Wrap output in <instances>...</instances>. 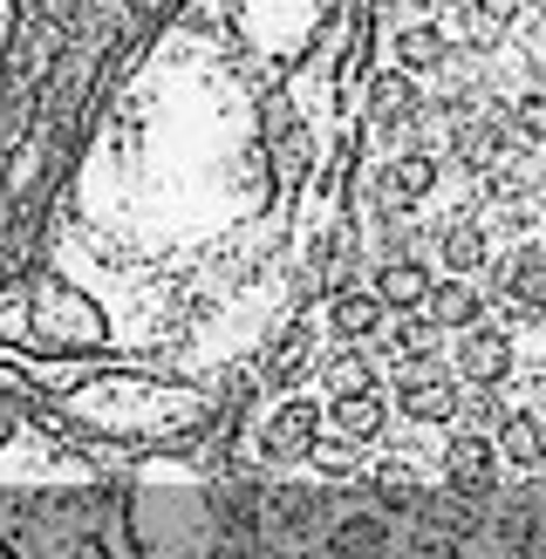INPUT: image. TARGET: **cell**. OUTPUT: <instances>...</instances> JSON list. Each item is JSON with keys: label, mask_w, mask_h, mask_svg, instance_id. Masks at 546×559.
<instances>
[{"label": "cell", "mask_w": 546, "mask_h": 559, "mask_svg": "<svg viewBox=\"0 0 546 559\" xmlns=\"http://www.w3.org/2000/svg\"><path fill=\"white\" fill-rule=\"evenodd\" d=\"M35 334L55 348H103L109 342V321L96 314V300H82L69 280H41L35 294Z\"/></svg>", "instance_id": "6da1fadb"}, {"label": "cell", "mask_w": 546, "mask_h": 559, "mask_svg": "<svg viewBox=\"0 0 546 559\" xmlns=\"http://www.w3.org/2000/svg\"><path fill=\"white\" fill-rule=\"evenodd\" d=\"M314 443H321V403H314V396H287V403L253 430V451H260L266 464H300Z\"/></svg>", "instance_id": "7a4b0ae2"}, {"label": "cell", "mask_w": 546, "mask_h": 559, "mask_svg": "<svg viewBox=\"0 0 546 559\" xmlns=\"http://www.w3.org/2000/svg\"><path fill=\"white\" fill-rule=\"evenodd\" d=\"M451 369L472 382V389H499V382H512V376H519V342H512L506 328L478 321V328H464V334H458Z\"/></svg>", "instance_id": "3957f363"}, {"label": "cell", "mask_w": 546, "mask_h": 559, "mask_svg": "<svg viewBox=\"0 0 546 559\" xmlns=\"http://www.w3.org/2000/svg\"><path fill=\"white\" fill-rule=\"evenodd\" d=\"M430 280H437V273H430L417 253H390V260H376L369 294L382 300V314H417L424 294H430Z\"/></svg>", "instance_id": "277c9868"}, {"label": "cell", "mask_w": 546, "mask_h": 559, "mask_svg": "<svg viewBox=\"0 0 546 559\" xmlns=\"http://www.w3.org/2000/svg\"><path fill=\"white\" fill-rule=\"evenodd\" d=\"M417 314H424L430 328H444V334H464V328H478V321L491 314V300H485L464 273H444V280H430V294H424Z\"/></svg>", "instance_id": "5b68a950"}, {"label": "cell", "mask_w": 546, "mask_h": 559, "mask_svg": "<svg viewBox=\"0 0 546 559\" xmlns=\"http://www.w3.org/2000/svg\"><path fill=\"white\" fill-rule=\"evenodd\" d=\"M437 266L464 273V280H472L478 266H491V226L485 218H472V212L444 218V226H437Z\"/></svg>", "instance_id": "8992f818"}, {"label": "cell", "mask_w": 546, "mask_h": 559, "mask_svg": "<svg viewBox=\"0 0 546 559\" xmlns=\"http://www.w3.org/2000/svg\"><path fill=\"white\" fill-rule=\"evenodd\" d=\"M444 485H458V491H485V485H499V451H491V437L485 430H458L451 443H444Z\"/></svg>", "instance_id": "52a82bcc"}, {"label": "cell", "mask_w": 546, "mask_h": 559, "mask_svg": "<svg viewBox=\"0 0 546 559\" xmlns=\"http://www.w3.org/2000/svg\"><path fill=\"white\" fill-rule=\"evenodd\" d=\"M491 451L512 471H539L546 464V416L539 409H506L499 424H491Z\"/></svg>", "instance_id": "ba28073f"}, {"label": "cell", "mask_w": 546, "mask_h": 559, "mask_svg": "<svg viewBox=\"0 0 546 559\" xmlns=\"http://www.w3.org/2000/svg\"><path fill=\"white\" fill-rule=\"evenodd\" d=\"M328 430L342 443H376L390 430V403H382V389H355V396H328Z\"/></svg>", "instance_id": "9c48e42d"}, {"label": "cell", "mask_w": 546, "mask_h": 559, "mask_svg": "<svg viewBox=\"0 0 546 559\" xmlns=\"http://www.w3.org/2000/svg\"><path fill=\"white\" fill-rule=\"evenodd\" d=\"M382 321H390L382 300L363 287H335V300H328V342H376Z\"/></svg>", "instance_id": "30bf717a"}, {"label": "cell", "mask_w": 546, "mask_h": 559, "mask_svg": "<svg viewBox=\"0 0 546 559\" xmlns=\"http://www.w3.org/2000/svg\"><path fill=\"white\" fill-rule=\"evenodd\" d=\"M8 437H14V424H8V416H0V443H8Z\"/></svg>", "instance_id": "8fae6325"}, {"label": "cell", "mask_w": 546, "mask_h": 559, "mask_svg": "<svg viewBox=\"0 0 546 559\" xmlns=\"http://www.w3.org/2000/svg\"><path fill=\"white\" fill-rule=\"evenodd\" d=\"M539 151H546V144H539Z\"/></svg>", "instance_id": "7c38bea8"}]
</instances>
